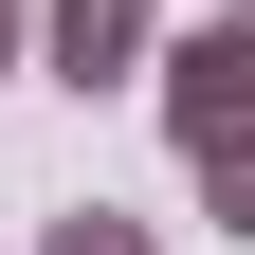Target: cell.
<instances>
[{"label":"cell","instance_id":"1","mask_svg":"<svg viewBox=\"0 0 255 255\" xmlns=\"http://www.w3.org/2000/svg\"><path fill=\"white\" fill-rule=\"evenodd\" d=\"M146 91H164L182 146H237V128H255V0H219L201 37H164V55H146Z\"/></svg>","mask_w":255,"mask_h":255},{"label":"cell","instance_id":"3","mask_svg":"<svg viewBox=\"0 0 255 255\" xmlns=\"http://www.w3.org/2000/svg\"><path fill=\"white\" fill-rule=\"evenodd\" d=\"M182 182H201L219 237H255V128H237V146H182Z\"/></svg>","mask_w":255,"mask_h":255},{"label":"cell","instance_id":"4","mask_svg":"<svg viewBox=\"0 0 255 255\" xmlns=\"http://www.w3.org/2000/svg\"><path fill=\"white\" fill-rule=\"evenodd\" d=\"M37 255H164V237H146L128 201H73V219H37Z\"/></svg>","mask_w":255,"mask_h":255},{"label":"cell","instance_id":"5","mask_svg":"<svg viewBox=\"0 0 255 255\" xmlns=\"http://www.w3.org/2000/svg\"><path fill=\"white\" fill-rule=\"evenodd\" d=\"M0 73H37V0H0Z\"/></svg>","mask_w":255,"mask_h":255},{"label":"cell","instance_id":"2","mask_svg":"<svg viewBox=\"0 0 255 255\" xmlns=\"http://www.w3.org/2000/svg\"><path fill=\"white\" fill-rule=\"evenodd\" d=\"M146 0H37V73L55 91H146Z\"/></svg>","mask_w":255,"mask_h":255}]
</instances>
